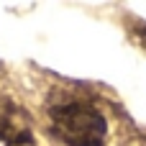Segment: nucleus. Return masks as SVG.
I'll list each match as a JSON object with an SVG mask.
<instances>
[{
  "instance_id": "f257e3e1",
  "label": "nucleus",
  "mask_w": 146,
  "mask_h": 146,
  "mask_svg": "<svg viewBox=\"0 0 146 146\" xmlns=\"http://www.w3.org/2000/svg\"><path fill=\"white\" fill-rule=\"evenodd\" d=\"M51 133L67 146H103L105 144V115L100 108L80 92H56L49 100Z\"/></svg>"
},
{
  "instance_id": "f03ea898",
  "label": "nucleus",
  "mask_w": 146,
  "mask_h": 146,
  "mask_svg": "<svg viewBox=\"0 0 146 146\" xmlns=\"http://www.w3.org/2000/svg\"><path fill=\"white\" fill-rule=\"evenodd\" d=\"M0 141L5 146H26L33 144L31 123L23 108H18L10 98L0 95Z\"/></svg>"
},
{
  "instance_id": "7ed1b4c3",
  "label": "nucleus",
  "mask_w": 146,
  "mask_h": 146,
  "mask_svg": "<svg viewBox=\"0 0 146 146\" xmlns=\"http://www.w3.org/2000/svg\"><path fill=\"white\" fill-rule=\"evenodd\" d=\"M139 38H141V44H144V46H146V26H144V28H141V31H139Z\"/></svg>"
}]
</instances>
